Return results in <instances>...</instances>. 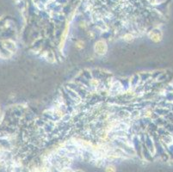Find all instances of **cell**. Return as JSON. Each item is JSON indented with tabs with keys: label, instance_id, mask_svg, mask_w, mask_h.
<instances>
[{
	"label": "cell",
	"instance_id": "cell-4",
	"mask_svg": "<svg viewBox=\"0 0 173 172\" xmlns=\"http://www.w3.org/2000/svg\"><path fill=\"white\" fill-rule=\"evenodd\" d=\"M105 172H116V168L115 165L110 164L105 167Z\"/></svg>",
	"mask_w": 173,
	"mask_h": 172
},
{
	"label": "cell",
	"instance_id": "cell-2",
	"mask_svg": "<svg viewBox=\"0 0 173 172\" xmlns=\"http://www.w3.org/2000/svg\"><path fill=\"white\" fill-rule=\"evenodd\" d=\"M162 37H163L162 33L159 32V31H155V30H153V31H152L150 33V39L152 40H153L154 42H159L162 40Z\"/></svg>",
	"mask_w": 173,
	"mask_h": 172
},
{
	"label": "cell",
	"instance_id": "cell-1",
	"mask_svg": "<svg viewBox=\"0 0 173 172\" xmlns=\"http://www.w3.org/2000/svg\"><path fill=\"white\" fill-rule=\"evenodd\" d=\"M94 51L96 54H98L100 56L106 54V53L108 51V45H107L106 41L104 40H97L94 46Z\"/></svg>",
	"mask_w": 173,
	"mask_h": 172
},
{
	"label": "cell",
	"instance_id": "cell-3",
	"mask_svg": "<svg viewBox=\"0 0 173 172\" xmlns=\"http://www.w3.org/2000/svg\"><path fill=\"white\" fill-rule=\"evenodd\" d=\"M84 40H77V42H76V44H75V47L78 49V50H81V49H83L84 47Z\"/></svg>",
	"mask_w": 173,
	"mask_h": 172
},
{
	"label": "cell",
	"instance_id": "cell-5",
	"mask_svg": "<svg viewBox=\"0 0 173 172\" xmlns=\"http://www.w3.org/2000/svg\"><path fill=\"white\" fill-rule=\"evenodd\" d=\"M60 172H74L72 169H70V168H64V169H62V171Z\"/></svg>",
	"mask_w": 173,
	"mask_h": 172
}]
</instances>
